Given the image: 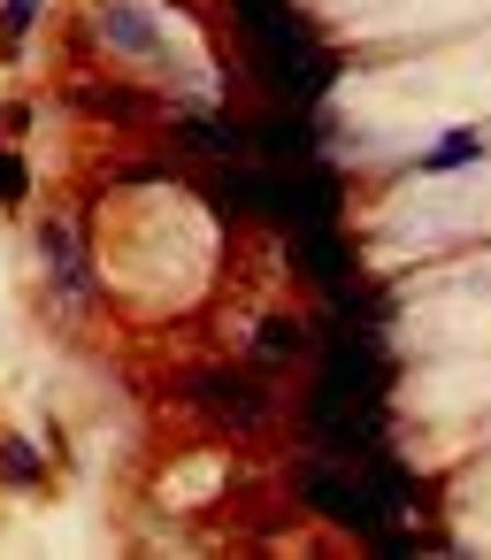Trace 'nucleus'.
<instances>
[{
	"label": "nucleus",
	"mask_w": 491,
	"mask_h": 560,
	"mask_svg": "<svg viewBox=\"0 0 491 560\" xmlns=\"http://www.w3.org/2000/svg\"><path fill=\"white\" fill-rule=\"evenodd\" d=\"M32 16H39V0H9V32H24Z\"/></svg>",
	"instance_id": "nucleus-11"
},
{
	"label": "nucleus",
	"mask_w": 491,
	"mask_h": 560,
	"mask_svg": "<svg viewBox=\"0 0 491 560\" xmlns=\"http://www.w3.org/2000/svg\"><path fill=\"white\" fill-rule=\"evenodd\" d=\"M323 361H330V369H323V384H330V392H353V399H376V392H384V376H391V369H384V353L361 338V323H353V315L330 330V353H323Z\"/></svg>",
	"instance_id": "nucleus-2"
},
{
	"label": "nucleus",
	"mask_w": 491,
	"mask_h": 560,
	"mask_svg": "<svg viewBox=\"0 0 491 560\" xmlns=\"http://www.w3.org/2000/svg\"><path fill=\"white\" fill-rule=\"evenodd\" d=\"M192 399H208L231 430H254V422H269V392L254 384V376H231V369H192Z\"/></svg>",
	"instance_id": "nucleus-3"
},
{
	"label": "nucleus",
	"mask_w": 491,
	"mask_h": 560,
	"mask_svg": "<svg viewBox=\"0 0 491 560\" xmlns=\"http://www.w3.org/2000/svg\"><path fill=\"white\" fill-rule=\"evenodd\" d=\"M307 338H300V323H284V315H269L261 323V361H292Z\"/></svg>",
	"instance_id": "nucleus-8"
},
{
	"label": "nucleus",
	"mask_w": 491,
	"mask_h": 560,
	"mask_svg": "<svg viewBox=\"0 0 491 560\" xmlns=\"http://www.w3.org/2000/svg\"><path fill=\"white\" fill-rule=\"evenodd\" d=\"M483 154V139L476 131H453V139H437L430 154H422V170H460V162H476Z\"/></svg>",
	"instance_id": "nucleus-7"
},
{
	"label": "nucleus",
	"mask_w": 491,
	"mask_h": 560,
	"mask_svg": "<svg viewBox=\"0 0 491 560\" xmlns=\"http://www.w3.org/2000/svg\"><path fill=\"white\" fill-rule=\"evenodd\" d=\"M24 192H32V185H24V162H16V154H0V200H9V208H16Z\"/></svg>",
	"instance_id": "nucleus-10"
},
{
	"label": "nucleus",
	"mask_w": 491,
	"mask_h": 560,
	"mask_svg": "<svg viewBox=\"0 0 491 560\" xmlns=\"http://www.w3.org/2000/svg\"><path fill=\"white\" fill-rule=\"evenodd\" d=\"M292 246H300V269H307L315 284L346 292V277H353V254L338 246V231H330V223H300V231H292Z\"/></svg>",
	"instance_id": "nucleus-4"
},
{
	"label": "nucleus",
	"mask_w": 491,
	"mask_h": 560,
	"mask_svg": "<svg viewBox=\"0 0 491 560\" xmlns=\"http://www.w3.org/2000/svg\"><path fill=\"white\" fill-rule=\"evenodd\" d=\"M101 39H108V47H124V55H154V16H147V9H131V0H108Z\"/></svg>",
	"instance_id": "nucleus-5"
},
{
	"label": "nucleus",
	"mask_w": 491,
	"mask_h": 560,
	"mask_svg": "<svg viewBox=\"0 0 491 560\" xmlns=\"http://www.w3.org/2000/svg\"><path fill=\"white\" fill-rule=\"evenodd\" d=\"M47 261H55V277H62V284H70V292H78V300H85V292H93V284H85V254H78V238H70V231H62V223H55V231H47Z\"/></svg>",
	"instance_id": "nucleus-6"
},
{
	"label": "nucleus",
	"mask_w": 491,
	"mask_h": 560,
	"mask_svg": "<svg viewBox=\"0 0 491 560\" xmlns=\"http://www.w3.org/2000/svg\"><path fill=\"white\" fill-rule=\"evenodd\" d=\"M231 9H238V32L254 39V70H261V85L277 101H315L338 78V62L307 39V24L284 9V0H231Z\"/></svg>",
	"instance_id": "nucleus-1"
},
{
	"label": "nucleus",
	"mask_w": 491,
	"mask_h": 560,
	"mask_svg": "<svg viewBox=\"0 0 491 560\" xmlns=\"http://www.w3.org/2000/svg\"><path fill=\"white\" fill-rule=\"evenodd\" d=\"M0 468H9L16 483H39V460H32V445H16V438L0 445Z\"/></svg>",
	"instance_id": "nucleus-9"
}]
</instances>
